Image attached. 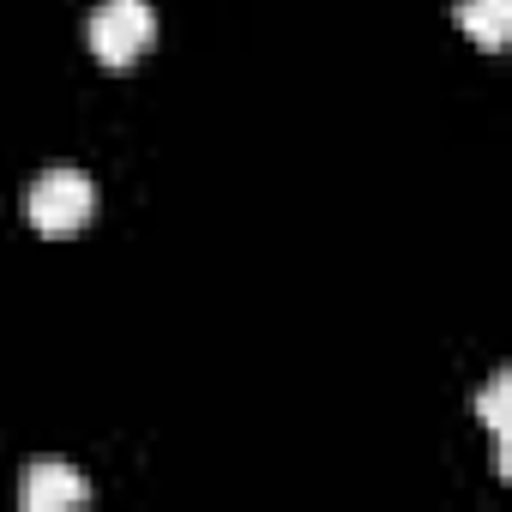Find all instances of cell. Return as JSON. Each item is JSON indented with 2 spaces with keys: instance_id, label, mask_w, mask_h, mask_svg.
I'll return each mask as SVG.
<instances>
[{
  "instance_id": "cell-1",
  "label": "cell",
  "mask_w": 512,
  "mask_h": 512,
  "mask_svg": "<svg viewBox=\"0 0 512 512\" xmlns=\"http://www.w3.org/2000/svg\"><path fill=\"white\" fill-rule=\"evenodd\" d=\"M91 217H97V187L79 169H49V175H37L25 187V223L37 235H49V241L79 235Z\"/></svg>"
},
{
  "instance_id": "cell-2",
  "label": "cell",
  "mask_w": 512,
  "mask_h": 512,
  "mask_svg": "<svg viewBox=\"0 0 512 512\" xmlns=\"http://www.w3.org/2000/svg\"><path fill=\"white\" fill-rule=\"evenodd\" d=\"M85 37H91V55L103 67H133L157 43V13H151V0H103L85 25Z\"/></svg>"
},
{
  "instance_id": "cell-3",
  "label": "cell",
  "mask_w": 512,
  "mask_h": 512,
  "mask_svg": "<svg viewBox=\"0 0 512 512\" xmlns=\"http://www.w3.org/2000/svg\"><path fill=\"white\" fill-rule=\"evenodd\" d=\"M91 500V482L79 470H67L61 458H31L25 476H19V506L25 512H67V506H85Z\"/></svg>"
},
{
  "instance_id": "cell-4",
  "label": "cell",
  "mask_w": 512,
  "mask_h": 512,
  "mask_svg": "<svg viewBox=\"0 0 512 512\" xmlns=\"http://www.w3.org/2000/svg\"><path fill=\"white\" fill-rule=\"evenodd\" d=\"M452 19H458V31L476 49H506V37H512V0H458Z\"/></svg>"
}]
</instances>
